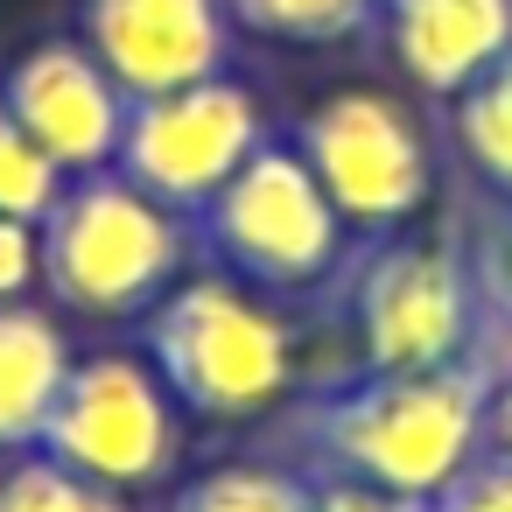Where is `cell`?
Wrapping results in <instances>:
<instances>
[{
	"instance_id": "1",
	"label": "cell",
	"mask_w": 512,
	"mask_h": 512,
	"mask_svg": "<svg viewBox=\"0 0 512 512\" xmlns=\"http://www.w3.org/2000/svg\"><path fill=\"white\" fill-rule=\"evenodd\" d=\"M498 365L484 351L428 372H351L337 386L295 393L281 428L309 477H358L414 498H442L484 449Z\"/></svg>"
},
{
	"instance_id": "2",
	"label": "cell",
	"mask_w": 512,
	"mask_h": 512,
	"mask_svg": "<svg viewBox=\"0 0 512 512\" xmlns=\"http://www.w3.org/2000/svg\"><path fill=\"white\" fill-rule=\"evenodd\" d=\"M141 358L197 421H260L295 400V330L232 274L176 281L141 316Z\"/></svg>"
},
{
	"instance_id": "3",
	"label": "cell",
	"mask_w": 512,
	"mask_h": 512,
	"mask_svg": "<svg viewBox=\"0 0 512 512\" xmlns=\"http://www.w3.org/2000/svg\"><path fill=\"white\" fill-rule=\"evenodd\" d=\"M190 218H176L169 204H155L148 190H134L120 169H92L71 176L50 204L43 232V288L57 295V309L71 316H148L176 274H183V239Z\"/></svg>"
},
{
	"instance_id": "4",
	"label": "cell",
	"mask_w": 512,
	"mask_h": 512,
	"mask_svg": "<svg viewBox=\"0 0 512 512\" xmlns=\"http://www.w3.org/2000/svg\"><path fill=\"white\" fill-rule=\"evenodd\" d=\"M204 253L218 260V274H232L239 288L267 295V302H302L337 288L344 260H351V232L337 218V204L323 197V183L309 176V162L288 148V134L260 141L246 155V169L190 218Z\"/></svg>"
},
{
	"instance_id": "5",
	"label": "cell",
	"mask_w": 512,
	"mask_h": 512,
	"mask_svg": "<svg viewBox=\"0 0 512 512\" xmlns=\"http://www.w3.org/2000/svg\"><path fill=\"white\" fill-rule=\"evenodd\" d=\"M337 309L358 337V372H428L477 351L470 253L449 232H386L351 246Z\"/></svg>"
},
{
	"instance_id": "6",
	"label": "cell",
	"mask_w": 512,
	"mask_h": 512,
	"mask_svg": "<svg viewBox=\"0 0 512 512\" xmlns=\"http://www.w3.org/2000/svg\"><path fill=\"white\" fill-rule=\"evenodd\" d=\"M288 148L309 162L351 239L407 232L435 197V155L414 113L386 92H330L295 127Z\"/></svg>"
},
{
	"instance_id": "7",
	"label": "cell",
	"mask_w": 512,
	"mask_h": 512,
	"mask_svg": "<svg viewBox=\"0 0 512 512\" xmlns=\"http://www.w3.org/2000/svg\"><path fill=\"white\" fill-rule=\"evenodd\" d=\"M176 414L183 407L169 400V386L155 379L148 358L92 351V358H71V379L57 393L36 449L127 498V491H148L176 470V456H183Z\"/></svg>"
},
{
	"instance_id": "8",
	"label": "cell",
	"mask_w": 512,
	"mask_h": 512,
	"mask_svg": "<svg viewBox=\"0 0 512 512\" xmlns=\"http://www.w3.org/2000/svg\"><path fill=\"white\" fill-rule=\"evenodd\" d=\"M260 141H267V120H260L253 92L232 78H204L183 92L134 99L113 169L134 190H148L155 204H169L176 218H197L246 169V155Z\"/></svg>"
},
{
	"instance_id": "9",
	"label": "cell",
	"mask_w": 512,
	"mask_h": 512,
	"mask_svg": "<svg viewBox=\"0 0 512 512\" xmlns=\"http://www.w3.org/2000/svg\"><path fill=\"white\" fill-rule=\"evenodd\" d=\"M0 106L29 127V141L71 183V176L113 169L134 99L113 85V71L78 36H43V43L8 57V71H0Z\"/></svg>"
},
{
	"instance_id": "10",
	"label": "cell",
	"mask_w": 512,
	"mask_h": 512,
	"mask_svg": "<svg viewBox=\"0 0 512 512\" xmlns=\"http://www.w3.org/2000/svg\"><path fill=\"white\" fill-rule=\"evenodd\" d=\"M225 0H78V43L127 99L225 78Z\"/></svg>"
},
{
	"instance_id": "11",
	"label": "cell",
	"mask_w": 512,
	"mask_h": 512,
	"mask_svg": "<svg viewBox=\"0 0 512 512\" xmlns=\"http://www.w3.org/2000/svg\"><path fill=\"white\" fill-rule=\"evenodd\" d=\"M379 15L400 71L442 106L512 50V0H379Z\"/></svg>"
},
{
	"instance_id": "12",
	"label": "cell",
	"mask_w": 512,
	"mask_h": 512,
	"mask_svg": "<svg viewBox=\"0 0 512 512\" xmlns=\"http://www.w3.org/2000/svg\"><path fill=\"white\" fill-rule=\"evenodd\" d=\"M64 379H71V344L57 316L29 302H0V456H22L43 442Z\"/></svg>"
},
{
	"instance_id": "13",
	"label": "cell",
	"mask_w": 512,
	"mask_h": 512,
	"mask_svg": "<svg viewBox=\"0 0 512 512\" xmlns=\"http://www.w3.org/2000/svg\"><path fill=\"white\" fill-rule=\"evenodd\" d=\"M449 148L491 190V204H512V50L449 99Z\"/></svg>"
},
{
	"instance_id": "14",
	"label": "cell",
	"mask_w": 512,
	"mask_h": 512,
	"mask_svg": "<svg viewBox=\"0 0 512 512\" xmlns=\"http://www.w3.org/2000/svg\"><path fill=\"white\" fill-rule=\"evenodd\" d=\"M169 512H309V470L239 456V463H218V470L190 477L169 498Z\"/></svg>"
},
{
	"instance_id": "15",
	"label": "cell",
	"mask_w": 512,
	"mask_h": 512,
	"mask_svg": "<svg viewBox=\"0 0 512 512\" xmlns=\"http://www.w3.org/2000/svg\"><path fill=\"white\" fill-rule=\"evenodd\" d=\"M470 253V288H477V351L512 372V204H491L477 232L463 239Z\"/></svg>"
},
{
	"instance_id": "16",
	"label": "cell",
	"mask_w": 512,
	"mask_h": 512,
	"mask_svg": "<svg viewBox=\"0 0 512 512\" xmlns=\"http://www.w3.org/2000/svg\"><path fill=\"white\" fill-rule=\"evenodd\" d=\"M225 15L267 43H344L379 15V0H225Z\"/></svg>"
},
{
	"instance_id": "17",
	"label": "cell",
	"mask_w": 512,
	"mask_h": 512,
	"mask_svg": "<svg viewBox=\"0 0 512 512\" xmlns=\"http://www.w3.org/2000/svg\"><path fill=\"white\" fill-rule=\"evenodd\" d=\"M0 512H127V498L78 477L71 463H57L43 449H22L0 470Z\"/></svg>"
},
{
	"instance_id": "18",
	"label": "cell",
	"mask_w": 512,
	"mask_h": 512,
	"mask_svg": "<svg viewBox=\"0 0 512 512\" xmlns=\"http://www.w3.org/2000/svg\"><path fill=\"white\" fill-rule=\"evenodd\" d=\"M57 190H64V169L29 141V127H22L8 106H0V218L43 225L50 204H57Z\"/></svg>"
},
{
	"instance_id": "19",
	"label": "cell",
	"mask_w": 512,
	"mask_h": 512,
	"mask_svg": "<svg viewBox=\"0 0 512 512\" xmlns=\"http://www.w3.org/2000/svg\"><path fill=\"white\" fill-rule=\"evenodd\" d=\"M435 512H512V449H477V463L435 498Z\"/></svg>"
},
{
	"instance_id": "20",
	"label": "cell",
	"mask_w": 512,
	"mask_h": 512,
	"mask_svg": "<svg viewBox=\"0 0 512 512\" xmlns=\"http://www.w3.org/2000/svg\"><path fill=\"white\" fill-rule=\"evenodd\" d=\"M309 512H435V498L358 484V477H309Z\"/></svg>"
},
{
	"instance_id": "21",
	"label": "cell",
	"mask_w": 512,
	"mask_h": 512,
	"mask_svg": "<svg viewBox=\"0 0 512 512\" xmlns=\"http://www.w3.org/2000/svg\"><path fill=\"white\" fill-rule=\"evenodd\" d=\"M43 281V232L29 218H0V302H22Z\"/></svg>"
},
{
	"instance_id": "22",
	"label": "cell",
	"mask_w": 512,
	"mask_h": 512,
	"mask_svg": "<svg viewBox=\"0 0 512 512\" xmlns=\"http://www.w3.org/2000/svg\"><path fill=\"white\" fill-rule=\"evenodd\" d=\"M484 449H512V372L498 379L491 393V428H484Z\"/></svg>"
}]
</instances>
